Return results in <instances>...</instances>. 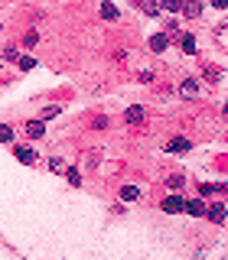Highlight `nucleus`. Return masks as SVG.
I'll use <instances>...</instances> for the list:
<instances>
[{"label":"nucleus","mask_w":228,"mask_h":260,"mask_svg":"<svg viewBox=\"0 0 228 260\" xmlns=\"http://www.w3.org/2000/svg\"><path fill=\"white\" fill-rule=\"evenodd\" d=\"M183 208H186V199L179 192H169L166 199L160 202V211H163V215H183Z\"/></svg>","instance_id":"obj_1"},{"label":"nucleus","mask_w":228,"mask_h":260,"mask_svg":"<svg viewBox=\"0 0 228 260\" xmlns=\"http://www.w3.org/2000/svg\"><path fill=\"white\" fill-rule=\"evenodd\" d=\"M169 46H173V39H169L163 29H157L150 39H147V49H150L153 55H163V52H169Z\"/></svg>","instance_id":"obj_2"},{"label":"nucleus","mask_w":228,"mask_h":260,"mask_svg":"<svg viewBox=\"0 0 228 260\" xmlns=\"http://www.w3.org/2000/svg\"><path fill=\"white\" fill-rule=\"evenodd\" d=\"M10 146H13V159H16V162H23V166L39 162V153L33 150V146H26V143H10Z\"/></svg>","instance_id":"obj_3"},{"label":"nucleus","mask_w":228,"mask_h":260,"mask_svg":"<svg viewBox=\"0 0 228 260\" xmlns=\"http://www.w3.org/2000/svg\"><path fill=\"white\" fill-rule=\"evenodd\" d=\"M202 13H206V4H202V0H183V7H179V16H183V20H199Z\"/></svg>","instance_id":"obj_4"},{"label":"nucleus","mask_w":228,"mask_h":260,"mask_svg":"<svg viewBox=\"0 0 228 260\" xmlns=\"http://www.w3.org/2000/svg\"><path fill=\"white\" fill-rule=\"evenodd\" d=\"M199 91H202L199 78H183V81H179V98H186V101H192V98H199Z\"/></svg>","instance_id":"obj_5"},{"label":"nucleus","mask_w":228,"mask_h":260,"mask_svg":"<svg viewBox=\"0 0 228 260\" xmlns=\"http://www.w3.org/2000/svg\"><path fill=\"white\" fill-rule=\"evenodd\" d=\"M23 134H26L30 140H43L46 137V120H39V117L26 120V124H23Z\"/></svg>","instance_id":"obj_6"},{"label":"nucleus","mask_w":228,"mask_h":260,"mask_svg":"<svg viewBox=\"0 0 228 260\" xmlns=\"http://www.w3.org/2000/svg\"><path fill=\"white\" fill-rule=\"evenodd\" d=\"M140 195H144V189H140V185H134V182H124V185L118 189V199L124 202V205H130V202H137Z\"/></svg>","instance_id":"obj_7"},{"label":"nucleus","mask_w":228,"mask_h":260,"mask_svg":"<svg viewBox=\"0 0 228 260\" xmlns=\"http://www.w3.org/2000/svg\"><path fill=\"white\" fill-rule=\"evenodd\" d=\"M206 208H209V199H202V195H199V199H192V202H186V215H192V218H206Z\"/></svg>","instance_id":"obj_8"},{"label":"nucleus","mask_w":228,"mask_h":260,"mask_svg":"<svg viewBox=\"0 0 228 260\" xmlns=\"http://www.w3.org/2000/svg\"><path fill=\"white\" fill-rule=\"evenodd\" d=\"M124 120H127V124H144V120H147L144 104H127V108H124Z\"/></svg>","instance_id":"obj_9"},{"label":"nucleus","mask_w":228,"mask_h":260,"mask_svg":"<svg viewBox=\"0 0 228 260\" xmlns=\"http://www.w3.org/2000/svg\"><path fill=\"white\" fill-rule=\"evenodd\" d=\"M176 43H179V49H183V55H195V52H199V39H195L192 32H183Z\"/></svg>","instance_id":"obj_10"},{"label":"nucleus","mask_w":228,"mask_h":260,"mask_svg":"<svg viewBox=\"0 0 228 260\" xmlns=\"http://www.w3.org/2000/svg\"><path fill=\"white\" fill-rule=\"evenodd\" d=\"M206 218H209V221H215V224H225V202H209Z\"/></svg>","instance_id":"obj_11"},{"label":"nucleus","mask_w":228,"mask_h":260,"mask_svg":"<svg viewBox=\"0 0 228 260\" xmlns=\"http://www.w3.org/2000/svg\"><path fill=\"white\" fill-rule=\"evenodd\" d=\"M98 13H101V20H108V23H118L121 20V10L111 4V0H101V10H98Z\"/></svg>","instance_id":"obj_12"},{"label":"nucleus","mask_w":228,"mask_h":260,"mask_svg":"<svg viewBox=\"0 0 228 260\" xmlns=\"http://www.w3.org/2000/svg\"><path fill=\"white\" fill-rule=\"evenodd\" d=\"M166 150L169 153H186V150H192V140L189 137H173V140L166 143Z\"/></svg>","instance_id":"obj_13"},{"label":"nucleus","mask_w":228,"mask_h":260,"mask_svg":"<svg viewBox=\"0 0 228 260\" xmlns=\"http://www.w3.org/2000/svg\"><path fill=\"white\" fill-rule=\"evenodd\" d=\"M160 13H169V16H179V7H183V0H157Z\"/></svg>","instance_id":"obj_14"},{"label":"nucleus","mask_w":228,"mask_h":260,"mask_svg":"<svg viewBox=\"0 0 228 260\" xmlns=\"http://www.w3.org/2000/svg\"><path fill=\"white\" fill-rule=\"evenodd\" d=\"M163 185H166L169 192H179V189L186 185V176H183V173H169V176H166V182H163Z\"/></svg>","instance_id":"obj_15"},{"label":"nucleus","mask_w":228,"mask_h":260,"mask_svg":"<svg viewBox=\"0 0 228 260\" xmlns=\"http://www.w3.org/2000/svg\"><path fill=\"white\" fill-rule=\"evenodd\" d=\"M62 173H65V182H69L72 189H78V185H81V169H75V166H65Z\"/></svg>","instance_id":"obj_16"},{"label":"nucleus","mask_w":228,"mask_h":260,"mask_svg":"<svg viewBox=\"0 0 228 260\" xmlns=\"http://www.w3.org/2000/svg\"><path fill=\"white\" fill-rule=\"evenodd\" d=\"M59 114H62V104H46V108L39 111V120H46V124H49V120L59 117Z\"/></svg>","instance_id":"obj_17"},{"label":"nucleus","mask_w":228,"mask_h":260,"mask_svg":"<svg viewBox=\"0 0 228 260\" xmlns=\"http://www.w3.org/2000/svg\"><path fill=\"white\" fill-rule=\"evenodd\" d=\"M16 69H20V72H33V69H36V59H33V55H16Z\"/></svg>","instance_id":"obj_18"},{"label":"nucleus","mask_w":228,"mask_h":260,"mask_svg":"<svg viewBox=\"0 0 228 260\" xmlns=\"http://www.w3.org/2000/svg\"><path fill=\"white\" fill-rule=\"evenodd\" d=\"M0 143H7V146L16 143V130L10 124H0Z\"/></svg>","instance_id":"obj_19"},{"label":"nucleus","mask_w":228,"mask_h":260,"mask_svg":"<svg viewBox=\"0 0 228 260\" xmlns=\"http://www.w3.org/2000/svg\"><path fill=\"white\" fill-rule=\"evenodd\" d=\"M202 75H206V81L215 85V81H222V69H218V65H206V69H202Z\"/></svg>","instance_id":"obj_20"},{"label":"nucleus","mask_w":228,"mask_h":260,"mask_svg":"<svg viewBox=\"0 0 228 260\" xmlns=\"http://www.w3.org/2000/svg\"><path fill=\"white\" fill-rule=\"evenodd\" d=\"M163 32H166V36H169V39H173V43H176V39H179V36H183V29H179V20H176V16H173V20H169V23H166V29H163Z\"/></svg>","instance_id":"obj_21"},{"label":"nucleus","mask_w":228,"mask_h":260,"mask_svg":"<svg viewBox=\"0 0 228 260\" xmlns=\"http://www.w3.org/2000/svg\"><path fill=\"white\" fill-rule=\"evenodd\" d=\"M108 124H111L108 114H98V117L92 120V130H98V134H101V130H108Z\"/></svg>","instance_id":"obj_22"},{"label":"nucleus","mask_w":228,"mask_h":260,"mask_svg":"<svg viewBox=\"0 0 228 260\" xmlns=\"http://www.w3.org/2000/svg\"><path fill=\"white\" fill-rule=\"evenodd\" d=\"M0 55H4V62H16V55H20V46H7V49H0Z\"/></svg>","instance_id":"obj_23"},{"label":"nucleus","mask_w":228,"mask_h":260,"mask_svg":"<svg viewBox=\"0 0 228 260\" xmlns=\"http://www.w3.org/2000/svg\"><path fill=\"white\" fill-rule=\"evenodd\" d=\"M39 43V32L36 29H26V36H23V49H33Z\"/></svg>","instance_id":"obj_24"},{"label":"nucleus","mask_w":228,"mask_h":260,"mask_svg":"<svg viewBox=\"0 0 228 260\" xmlns=\"http://www.w3.org/2000/svg\"><path fill=\"white\" fill-rule=\"evenodd\" d=\"M101 156H104L101 150H88V156H85V166H92V169H95L98 162H101Z\"/></svg>","instance_id":"obj_25"},{"label":"nucleus","mask_w":228,"mask_h":260,"mask_svg":"<svg viewBox=\"0 0 228 260\" xmlns=\"http://www.w3.org/2000/svg\"><path fill=\"white\" fill-rule=\"evenodd\" d=\"M62 169H65L62 156H49V173H62Z\"/></svg>","instance_id":"obj_26"},{"label":"nucleus","mask_w":228,"mask_h":260,"mask_svg":"<svg viewBox=\"0 0 228 260\" xmlns=\"http://www.w3.org/2000/svg\"><path fill=\"white\" fill-rule=\"evenodd\" d=\"M137 78H140L144 85H150V81L157 78V72H153V69H140V72H137Z\"/></svg>","instance_id":"obj_27"},{"label":"nucleus","mask_w":228,"mask_h":260,"mask_svg":"<svg viewBox=\"0 0 228 260\" xmlns=\"http://www.w3.org/2000/svg\"><path fill=\"white\" fill-rule=\"evenodd\" d=\"M124 211H127V205H124V202H114V205H111V215H124Z\"/></svg>","instance_id":"obj_28"},{"label":"nucleus","mask_w":228,"mask_h":260,"mask_svg":"<svg viewBox=\"0 0 228 260\" xmlns=\"http://www.w3.org/2000/svg\"><path fill=\"white\" fill-rule=\"evenodd\" d=\"M127 55H130V49H118V52H114V59H118V62H124Z\"/></svg>","instance_id":"obj_29"},{"label":"nucleus","mask_w":228,"mask_h":260,"mask_svg":"<svg viewBox=\"0 0 228 260\" xmlns=\"http://www.w3.org/2000/svg\"><path fill=\"white\" fill-rule=\"evenodd\" d=\"M209 4L215 7V10H225V7H228V0H209Z\"/></svg>","instance_id":"obj_30"},{"label":"nucleus","mask_w":228,"mask_h":260,"mask_svg":"<svg viewBox=\"0 0 228 260\" xmlns=\"http://www.w3.org/2000/svg\"><path fill=\"white\" fill-rule=\"evenodd\" d=\"M0 32H4V20H0Z\"/></svg>","instance_id":"obj_31"},{"label":"nucleus","mask_w":228,"mask_h":260,"mask_svg":"<svg viewBox=\"0 0 228 260\" xmlns=\"http://www.w3.org/2000/svg\"><path fill=\"white\" fill-rule=\"evenodd\" d=\"M43 4H52V0H43Z\"/></svg>","instance_id":"obj_32"}]
</instances>
